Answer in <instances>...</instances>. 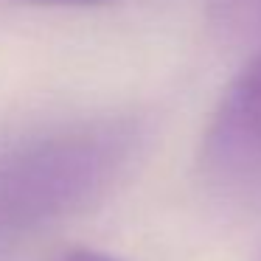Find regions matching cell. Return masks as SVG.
Wrapping results in <instances>:
<instances>
[{"label":"cell","mask_w":261,"mask_h":261,"mask_svg":"<svg viewBox=\"0 0 261 261\" xmlns=\"http://www.w3.org/2000/svg\"><path fill=\"white\" fill-rule=\"evenodd\" d=\"M51 3H101V0H51Z\"/></svg>","instance_id":"3957f363"},{"label":"cell","mask_w":261,"mask_h":261,"mask_svg":"<svg viewBox=\"0 0 261 261\" xmlns=\"http://www.w3.org/2000/svg\"><path fill=\"white\" fill-rule=\"evenodd\" d=\"M202 169L227 188L261 186V54L222 96L202 138Z\"/></svg>","instance_id":"6da1fadb"},{"label":"cell","mask_w":261,"mask_h":261,"mask_svg":"<svg viewBox=\"0 0 261 261\" xmlns=\"http://www.w3.org/2000/svg\"><path fill=\"white\" fill-rule=\"evenodd\" d=\"M62 261H118V258L104 255V253H96V250H73V253H68Z\"/></svg>","instance_id":"7a4b0ae2"}]
</instances>
